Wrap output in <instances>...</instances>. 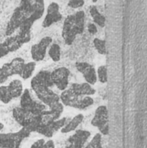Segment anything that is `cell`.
<instances>
[{"instance_id": "1", "label": "cell", "mask_w": 147, "mask_h": 148, "mask_svg": "<svg viewBox=\"0 0 147 148\" xmlns=\"http://www.w3.org/2000/svg\"><path fill=\"white\" fill-rule=\"evenodd\" d=\"M45 10V4L42 0H23L20 4L14 10L8 23L5 28V35L7 36H12V34L19 29L20 25L27 19L33 21L34 23L40 19Z\"/></svg>"}, {"instance_id": "2", "label": "cell", "mask_w": 147, "mask_h": 148, "mask_svg": "<svg viewBox=\"0 0 147 148\" xmlns=\"http://www.w3.org/2000/svg\"><path fill=\"white\" fill-rule=\"evenodd\" d=\"M60 101L63 106L77 108L85 109L92 106L94 102V99L90 96H79L74 94L70 89H65L62 91L60 96Z\"/></svg>"}, {"instance_id": "3", "label": "cell", "mask_w": 147, "mask_h": 148, "mask_svg": "<svg viewBox=\"0 0 147 148\" xmlns=\"http://www.w3.org/2000/svg\"><path fill=\"white\" fill-rule=\"evenodd\" d=\"M29 135L30 133L24 127L16 133H0V148H19L22 141Z\"/></svg>"}, {"instance_id": "4", "label": "cell", "mask_w": 147, "mask_h": 148, "mask_svg": "<svg viewBox=\"0 0 147 148\" xmlns=\"http://www.w3.org/2000/svg\"><path fill=\"white\" fill-rule=\"evenodd\" d=\"M20 108L33 115H39L46 111L47 107L42 102L33 100L29 90L25 89L20 96Z\"/></svg>"}, {"instance_id": "5", "label": "cell", "mask_w": 147, "mask_h": 148, "mask_svg": "<svg viewBox=\"0 0 147 148\" xmlns=\"http://www.w3.org/2000/svg\"><path fill=\"white\" fill-rule=\"evenodd\" d=\"M91 124L97 127L102 135L109 134V118L108 111L106 106H100L97 108L94 116L91 121Z\"/></svg>"}, {"instance_id": "6", "label": "cell", "mask_w": 147, "mask_h": 148, "mask_svg": "<svg viewBox=\"0 0 147 148\" xmlns=\"http://www.w3.org/2000/svg\"><path fill=\"white\" fill-rule=\"evenodd\" d=\"M30 87L35 92L37 98L46 107L48 106L49 108H50L55 103L60 102V96L50 88L39 85H30Z\"/></svg>"}, {"instance_id": "7", "label": "cell", "mask_w": 147, "mask_h": 148, "mask_svg": "<svg viewBox=\"0 0 147 148\" xmlns=\"http://www.w3.org/2000/svg\"><path fill=\"white\" fill-rule=\"evenodd\" d=\"M77 35H79V34H78L77 29L75 24L74 14L68 15L64 19L62 31V38H63L65 43L68 45H71L75 42Z\"/></svg>"}, {"instance_id": "8", "label": "cell", "mask_w": 147, "mask_h": 148, "mask_svg": "<svg viewBox=\"0 0 147 148\" xmlns=\"http://www.w3.org/2000/svg\"><path fill=\"white\" fill-rule=\"evenodd\" d=\"M69 75V69L65 67L57 68L54 69V71L50 72V76L53 84L55 85L57 88L62 91H64L68 85Z\"/></svg>"}, {"instance_id": "9", "label": "cell", "mask_w": 147, "mask_h": 148, "mask_svg": "<svg viewBox=\"0 0 147 148\" xmlns=\"http://www.w3.org/2000/svg\"><path fill=\"white\" fill-rule=\"evenodd\" d=\"M51 42H52V38L50 36H44L39 41L38 43L32 45L30 49V54L35 62L42 61L44 59L47 52V48H49Z\"/></svg>"}, {"instance_id": "10", "label": "cell", "mask_w": 147, "mask_h": 148, "mask_svg": "<svg viewBox=\"0 0 147 148\" xmlns=\"http://www.w3.org/2000/svg\"><path fill=\"white\" fill-rule=\"evenodd\" d=\"M75 68L83 75L87 83L93 86L97 82L96 70L93 65L84 62H77L75 63Z\"/></svg>"}, {"instance_id": "11", "label": "cell", "mask_w": 147, "mask_h": 148, "mask_svg": "<svg viewBox=\"0 0 147 148\" xmlns=\"http://www.w3.org/2000/svg\"><path fill=\"white\" fill-rule=\"evenodd\" d=\"M66 123H67V118H62L53 122H50L47 125L40 126L36 133L47 138H52L54 134H55L59 130H61L66 125Z\"/></svg>"}, {"instance_id": "12", "label": "cell", "mask_w": 147, "mask_h": 148, "mask_svg": "<svg viewBox=\"0 0 147 148\" xmlns=\"http://www.w3.org/2000/svg\"><path fill=\"white\" fill-rule=\"evenodd\" d=\"M62 16L60 12L59 4L55 2H52L49 4L47 9V15L42 21V27L48 28L51 26L53 23L61 21Z\"/></svg>"}, {"instance_id": "13", "label": "cell", "mask_w": 147, "mask_h": 148, "mask_svg": "<svg viewBox=\"0 0 147 148\" xmlns=\"http://www.w3.org/2000/svg\"><path fill=\"white\" fill-rule=\"evenodd\" d=\"M91 134L87 130H76L75 133L69 137L68 145L65 148H83Z\"/></svg>"}, {"instance_id": "14", "label": "cell", "mask_w": 147, "mask_h": 148, "mask_svg": "<svg viewBox=\"0 0 147 148\" xmlns=\"http://www.w3.org/2000/svg\"><path fill=\"white\" fill-rule=\"evenodd\" d=\"M30 85H39L46 88H51L54 84L51 80L50 72L47 70H41L39 71L36 76L31 79Z\"/></svg>"}, {"instance_id": "15", "label": "cell", "mask_w": 147, "mask_h": 148, "mask_svg": "<svg viewBox=\"0 0 147 148\" xmlns=\"http://www.w3.org/2000/svg\"><path fill=\"white\" fill-rule=\"evenodd\" d=\"M69 89L79 96H91L95 94V89L93 88V86L87 82L73 83Z\"/></svg>"}, {"instance_id": "16", "label": "cell", "mask_w": 147, "mask_h": 148, "mask_svg": "<svg viewBox=\"0 0 147 148\" xmlns=\"http://www.w3.org/2000/svg\"><path fill=\"white\" fill-rule=\"evenodd\" d=\"M32 115L33 114L26 112L25 110L22 109L20 107H16L12 110V116H13L14 120L22 127H24L28 124V122L30 120Z\"/></svg>"}, {"instance_id": "17", "label": "cell", "mask_w": 147, "mask_h": 148, "mask_svg": "<svg viewBox=\"0 0 147 148\" xmlns=\"http://www.w3.org/2000/svg\"><path fill=\"white\" fill-rule=\"evenodd\" d=\"M7 87H8L9 92H10L12 99H16V98L20 97L23 92V83L20 80H17V79L11 81Z\"/></svg>"}, {"instance_id": "18", "label": "cell", "mask_w": 147, "mask_h": 148, "mask_svg": "<svg viewBox=\"0 0 147 148\" xmlns=\"http://www.w3.org/2000/svg\"><path fill=\"white\" fill-rule=\"evenodd\" d=\"M83 119H84V116L81 114L75 115L68 123H66V125L61 129V132L62 134H68L69 132H73V131L76 130V128L79 127V125H81V122L83 121Z\"/></svg>"}, {"instance_id": "19", "label": "cell", "mask_w": 147, "mask_h": 148, "mask_svg": "<svg viewBox=\"0 0 147 148\" xmlns=\"http://www.w3.org/2000/svg\"><path fill=\"white\" fill-rule=\"evenodd\" d=\"M3 44L5 46V48L7 49V50L9 51V53L10 52H15L17 49H19L23 44L20 42V40L18 39V37L16 36H8L4 42H3Z\"/></svg>"}, {"instance_id": "20", "label": "cell", "mask_w": 147, "mask_h": 148, "mask_svg": "<svg viewBox=\"0 0 147 148\" xmlns=\"http://www.w3.org/2000/svg\"><path fill=\"white\" fill-rule=\"evenodd\" d=\"M89 12H90V15L94 22V24L96 25H99L100 27L103 28L106 24V18L105 16L99 11V10L97 9L96 6H91L90 9H89Z\"/></svg>"}, {"instance_id": "21", "label": "cell", "mask_w": 147, "mask_h": 148, "mask_svg": "<svg viewBox=\"0 0 147 148\" xmlns=\"http://www.w3.org/2000/svg\"><path fill=\"white\" fill-rule=\"evenodd\" d=\"M75 16V24L77 29L78 34L81 35L84 32L85 29V12L83 10H79L74 14Z\"/></svg>"}, {"instance_id": "22", "label": "cell", "mask_w": 147, "mask_h": 148, "mask_svg": "<svg viewBox=\"0 0 147 148\" xmlns=\"http://www.w3.org/2000/svg\"><path fill=\"white\" fill-rule=\"evenodd\" d=\"M24 64H25V62H24V60L23 58H21V57H16V58H14L10 62V68L12 69L13 75H17L20 76L21 72H22V69H23Z\"/></svg>"}, {"instance_id": "23", "label": "cell", "mask_w": 147, "mask_h": 148, "mask_svg": "<svg viewBox=\"0 0 147 148\" xmlns=\"http://www.w3.org/2000/svg\"><path fill=\"white\" fill-rule=\"evenodd\" d=\"M35 69H36V62H29L28 63H25L23 69H22L20 76L23 80H27V79L30 78Z\"/></svg>"}, {"instance_id": "24", "label": "cell", "mask_w": 147, "mask_h": 148, "mask_svg": "<svg viewBox=\"0 0 147 148\" xmlns=\"http://www.w3.org/2000/svg\"><path fill=\"white\" fill-rule=\"evenodd\" d=\"M49 56L54 62L61 60V47L57 43H53L49 49Z\"/></svg>"}, {"instance_id": "25", "label": "cell", "mask_w": 147, "mask_h": 148, "mask_svg": "<svg viewBox=\"0 0 147 148\" xmlns=\"http://www.w3.org/2000/svg\"><path fill=\"white\" fill-rule=\"evenodd\" d=\"M94 46L97 52L101 55H107V46H106V41L100 39V38H94Z\"/></svg>"}, {"instance_id": "26", "label": "cell", "mask_w": 147, "mask_h": 148, "mask_svg": "<svg viewBox=\"0 0 147 148\" xmlns=\"http://www.w3.org/2000/svg\"><path fill=\"white\" fill-rule=\"evenodd\" d=\"M12 100L10 94L9 92L8 87L2 85L0 86V101L3 102V104H8L9 102H10Z\"/></svg>"}, {"instance_id": "27", "label": "cell", "mask_w": 147, "mask_h": 148, "mask_svg": "<svg viewBox=\"0 0 147 148\" xmlns=\"http://www.w3.org/2000/svg\"><path fill=\"white\" fill-rule=\"evenodd\" d=\"M97 80L101 83H106L107 82V67L106 65H101L98 68L97 72Z\"/></svg>"}, {"instance_id": "28", "label": "cell", "mask_w": 147, "mask_h": 148, "mask_svg": "<svg viewBox=\"0 0 147 148\" xmlns=\"http://www.w3.org/2000/svg\"><path fill=\"white\" fill-rule=\"evenodd\" d=\"M30 148H55V144L52 140H49L46 142L44 140L41 139L33 143Z\"/></svg>"}, {"instance_id": "29", "label": "cell", "mask_w": 147, "mask_h": 148, "mask_svg": "<svg viewBox=\"0 0 147 148\" xmlns=\"http://www.w3.org/2000/svg\"><path fill=\"white\" fill-rule=\"evenodd\" d=\"M83 148H103L101 146V134H96L91 141Z\"/></svg>"}, {"instance_id": "30", "label": "cell", "mask_w": 147, "mask_h": 148, "mask_svg": "<svg viewBox=\"0 0 147 148\" xmlns=\"http://www.w3.org/2000/svg\"><path fill=\"white\" fill-rule=\"evenodd\" d=\"M85 2L83 0H70L68 2V5L70 8L73 9H78L80 7H82L84 5Z\"/></svg>"}, {"instance_id": "31", "label": "cell", "mask_w": 147, "mask_h": 148, "mask_svg": "<svg viewBox=\"0 0 147 148\" xmlns=\"http://www.w3.org/2000/svg\"><path fill=\"white\" fill-rule=\"evenodd\" d=\"M88 32L91 35H95L98 32V29H97V27H96V25L94 23H89L88 26Z\"/></svg>"}, {"instance_id": "32", "label": "cell", "mask_w": 147, "mask_h": 148, "mask_svg": "<svg viewBox=\"0 0 147 148\" xmlns=\"http://www.w3.org/2000/svg\"><path fill=\"white\" fill-rule=\"evenodd\" d=\"M9 54V51L7 50V49L5 48V46L3 44V42L0 43V58L7 56Z\"/></svg>"}, {"instance_id": "33", "label": "cell", "mask_w": 147, "mask_h": 148, "mask_svg": "<svg viewBox=\"0 0 147 148\" xmlns=\"http://www.w3.org/2000/svg\"><path fill=\"white\" fill-rule=\"evenodd\" d=\"M7 79L8 78L3 75V71L1 69V67H0V85L3 84V83H4L7 81Z\"/></svg>"}, {"instance_id": "34", "label": "cell", "mask_w": 147, "mask_h": 148, "mask_svg": "<svg viewBox=\"0 0 147 148\" xmlns=\"http://www.w3.org/2000/svg\"><path fill=\"white\" fill-rule=\"evenodd\" d=\"M3 129V124L0 122V132H1V131H2Z\"/></svg>"}]
</instances>
